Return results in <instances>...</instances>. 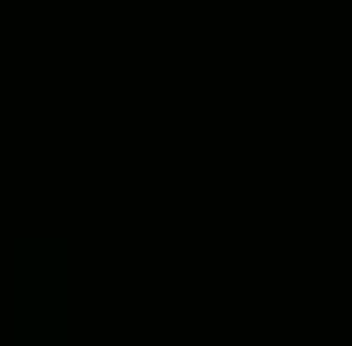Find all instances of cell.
<instances>
[{"label": "cell", "instance_id": "cell-2", "mask_svg": "<svg viewBox=\"0 0 352 346\" xmlns=\"http://www.w3.org/2000/svg\"><path fill=\"white\" fill-rule=\"evenodd\" d=\"M68 346H75V340H68ZM88 346H102V340H88Z\"/></svg>", "mask_w": 352, "mask_h": 346}, {"label": "cell", "instance_id": "cell-1", "mask_svg": "<svg viewBox=\"0 0 352 346\" xmlns=\"http://www.w3.org/2000/svg\"><path fill=\"white\" fill-rule=\"evenodd\" d=\"M14 292H68V245L14 238Z\"/></svg>", "mask_w": 352, "mask_h": 346}]
</instances>
